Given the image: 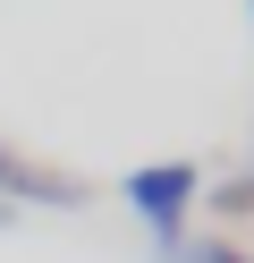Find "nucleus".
Instances as JSON below:
<instances>
[{
  "mask_svg": "<svg viewBox=\"0 0 254 263\" xmlns=\"http://www.w3.org/2000/svg\"><path fill=\"white\" fill-rule=\"evenodd\" d=\"M119 195H127V212L152 229V246H178L186 212H195V195H203V170L195 161H135V170L119 178Z\"/></svg>",
  "mask_w": 254,
  "mask_h": 263,
  "instance_id": "f257e3e1",
  "label": "nucleus"
},
{
  "mask_svg": "<svg viewBox=\"0 0 254 263\" xmlns=\"http://www.w3.org/2000/svg\"><path fill=\"white\" fill-rule=\"evenodd\" d=\"M0 204H43V212H85L93 204V187H85L76 170H51V161H34V153H17L9 136H0Z\"/></svg>",
  "mask_w": 254,
  "mask_h": 263,
  "instance_id": "f03ea898",
  "label": "nucleus"
},
{
  "mask_svg": "<svg viewBox=\"0 0 254 263\" xmlns=\"http://www.w3.org/2000/svg\"><path fill=\"white\" fill-rule=\"evenodd\" d=\"M161 263H254V255L229 238H178V246H161Z\"/></svg>",
  "mask_w": 254,
  "mask_h": 263,
  "instance_id": "7ed1b4c3",
  "label": "nucleus"
},
{
  "mask_svg": "<svg viewBox=\"0 0 254 263\" xmlns=\"http://www.w3.org/2000/svg\"><path fill=\"white\" fill-rule=\"evenodd\" d=\"M212 204H220V212H254V170L229 178V187H212Z\"/></svg>",
  "mask_w": 254,
  "mask_h": 263,
  "instance_id": "20e7f679",
  "label": "nucleus"
},
{
  "mask_svg": "<svg viewBox=\"0 0 254 263\" xmlns=\"http://www.w3.org/2000/svg\"><path fill=\"white\" fill-rule=\"evenodd\" d=\"M0 229H17V204H0Z\"/></svg>",
  "mask_w": 254,
  "mask_h": 263,
  "instance_id": "39448f33",
  "label": "nucleus"
},
{
  "mask_svg": "<svg viewBox=\"0 0 254 263\" xmlns=\"http://www.w3.org/2000/svg\"><path fill=\"white\" fill-rule=\"evenodd\" d=\"M246 9H254V0H246Z\"/></svg>",
  "mask_w": 254,
  "mask_h": 263,
  "instance_id": "423d86ee",
  "label": "nucleus"
}]
</instances>
